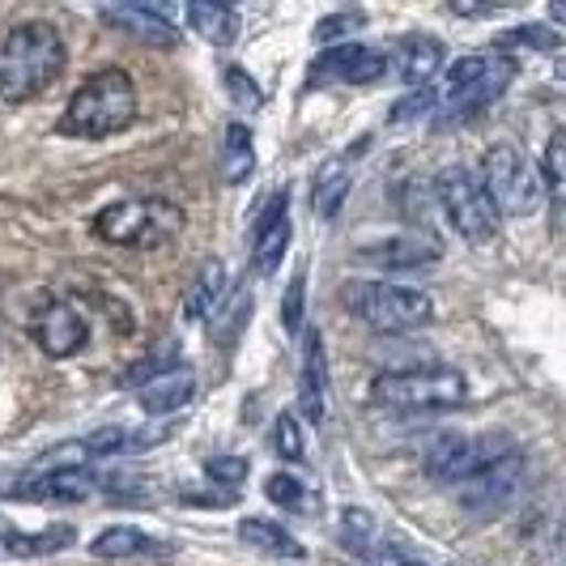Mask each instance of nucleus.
<instances>
[{"label": "nucleus", "mask_w": 566, "mask_h": 566, "mask_svg": "<svg viewBox=\"0 0 566 566\" xmlns=\"http://www.w3.org/2000/svg\"><path fill=\"white\" fill-rule=\"evenodd\" d=\"M64 39L52 22H22L0 43V98L4 103H30L43 90H52L64 73Z\"/></svg>", "instance_id": "obj_1"}, {"label": "nucleus", "mask_w": 566, "mask_h": 566, "mask_svg": "<svg viewBox=\"0 0 566 566\" xmlns=\"http://www.w3.org/2000/svg\"><path fill=\"white\" fill-rule=\"evenodd\" d=\"M137 119V85L124 69H98L94 77H85L69 107L60 115V133L64 137H82V142H98L124 133Z\"/></svg>", "instance_id": "obj_2"}, {"label": "nucleus", "mask_w": 566, "mask_h": 566, "mask_svg": "<svg viewBox=\"0 0 566 566\" xmlns=\"http://www.w3.org/2000/svg\"><path fill=\"white\" fill-rule=\"evenodd\" d=\"M340 303L358 324H367L375 333H418L434 319V298L418 285L358 277L340 285Z\"/></svg>", "instance_id": "obj_3"}, {"label": "nucleus", "mask_w": 566, "mask_h": 566, "mask_svg": "<svg viewBox=\"0 0 566 566\" xmlns=\"http://www.w3.org/2000/svg\"><path fill=\"white\" fill-rule=\"evenodd\" d=\"M469 400L464 375L452 367L388 370L370 384V405L384 413H452Z\"/></svg>", "instance_id": "obj_4"}, {"label": "nucleus", "mask_w": 566, "mask_h": 566, "mask_svg": "<svg viewBox=\"0 0 566 566\" xmlns=\"http://www.w3.org/2000/svg\"><path fill=\"white\" fill-rule=\"evenodd\" d=\"M184 230V209L170 200L145 197V200H115L94 218V234L112 248H163Z\"/></svg>", "instance_id": "obj_5"}, {"label": "nucleus", "mask_w": 566, "mask_h": 566, "mask_svg": "<svg viewBox=\"0 0 566 566\" xmlns=\"http://www.w3.org/2000/svg\"><path fill=\"white\" fill-rule=\"evenodd\" d=\"M482 188L494 200L499 218H533L545 200L537 167L528 163V154L520 145H490L482 158Z\"/></svg>", "instance_id": "obj_6"}, {"label": "nucleus", "mask_w": 566, "mask_h": 566, "mask_svg": "<svg viewBox=\"0 0 566 566\" xmlns=\"http://www.w3.org/2000/svg\"><path fill=\"white\" fill-rule=\"evenodd\" d=\"M434 200L443 205L448 222H452L455 234H460L464 243L485 248V243H494V239H499L503 218H499L494 200L485 197V188H482V179H478V175H469L464 167H448L439 179H434Z\"/></svg>", "instance_id": "obj_7"}, {"label": "nucleus", "mask_w": 566, "mask_h": 566, "mask_svg": "<svg viewBox=\"0 0 566 566\" xmlns=\"http://www.w3.org/2000/svg\"><path fill=\"white\" fill-rule=\"evenodd\" d=\"M511 448L503 439H473V434H439L434 443H426L422 469L430 482L439 485H460L469 478H478L485 464H494L499 455H507Z\"/></svg>", "instance_id": "obj_8"}, {"label": "nucleus", "mask_w": 566, "mask_h": 566, "mask_svg": "<svg viewBox=\"0 0 566 566\" xmlns=\"http://www.w3.org/2000/svg\"><path fill=\"white\" fill-rule=\"evenodd\" d=\"M520 485H524V455L507 452L499 455L494 464H485L478 478H469L455 494H460V507L469 511V515L490 520V515H499L520 494Z\"/></svg>", "instance_id": "obj_9"}, {"label": "nucleus", "mask_w": 566, "mask_h": 566, "mask_svg": "<svg viewBox=\"0 0 566 566\" xmlns=\"http://www.w3.org/2000/svg\"><path fill=\"white\" fill-rule=\"evenodd\" d=\"M30 337L48 358H73L90 340V324L69 298H43L30 312Z\"/></svg>", "instance_id": "obj_10"}, {"label": "nucleus", "mask_w": 566, "mask_h": 566, "mask_svg": "<svg viewBox=\"0 0 566 566\" xmlns=\"http://www.w3.org/2000/svg\"><path fill=\"white\" fill-rule=\"evenodd\" d=\"M384 73H388V56L384 52H375L367 43H337V48H328V52L315 56L307 85H324V82L367 85V82H379Z\"/></svg>", "instance_id": "obj_11"}, {"label": "nucleus", "mask_w": 566, "mask_h": 566, "mask_svg": "<svg viewBox=\"0 0 566 566\" xmlns=\"http://www.w3.org/2000/svg\"><path fill=\"white\" fill-rule=\"evenodd\" d=\"M354 260H363L370 269H384V273H413L426 264H439L443 260V243L430 239V234H388L379 243H363Z\"/></svg>", "instance_id": "obj_12"}, {"label": "nucleus", "mask_w": 566, "mask_h": 566, "mask_svg": "<svg viewBox=\"0 0 566 566\" xmlns=\"http://www.w3.org/2000/svg\"><path fill=\"white\" fill-rule=\"evenodd\" d=\"M98 22H107L112 30L137 39V43H149V48H175L179 43V30L170 22V9L163 4H107L98 9Z\"/></svg>", "instance_id": "obj_13"}, {"label": "nucleus", "mask_w": 566, "mask_h": 566, "mask_svg": "<svg viewBox=\"0 0 566 566\" xmlns=\"http://www.w3.org/2000/svg\"><path fill=\"white\" fill-rule=\"evenodd\" d=\"M515 82V60L511 56H494V64L485 69L482 77L473 85H464L460 94H448L439 107V124H452V119H469V115L485 112L494 98H503L507 94V85Z\"/></svg>", "instance_id": "obj_14"}, {"label": "nucleus", "mask_w": 566, "mask_h": 566, "mask_svg": "<svg viewBox=\"0 0 566 566\" xmlns=\"http://www.w3.org/2000/svg\"><path fill=\"white\" fill-rule=\"evenodd\" d=\"M443 43L439 39H430V34H405L397 48H392V56H388V69L397 73L405 85H413V90H426L430 77L443 69Z\"/></svg>", "instance_id": "obj_15"}, {"label": "nucleus", "mask_w": 566, "mask_h": 566, "mask_svg": "<svg viewBox=\"0 0 566 566\" xmlns=\"http://www.w3.org/2000/svg\"><path fill=\"white\" fill-rule=\"evenodd\" d=\"M298 409L312 426L324 422L328 413V349H324V337L319 333H307V345H303V370H298Z\"/></svg>", "instance_id": "obj_16"}, {"label": "nucleus", "mask_w": 566, "mask_h": 566, "mask_svg": "<svg viewBox=\"0 0 566 566\" xmlns=\"http://www.w3.org/2000/svg\"><path fill=\"white\" fill-rule=\"evenodd\" d=\"M98 478L85 473L77 464L69 469H52V473H34L27 482L13 485V499H34V503H77L85 494H94Z\"/></svg>", "instance_id": "obj_17"}, {"label": "nucleus", "mask_w": 566, "mask_h": 566, "mask_svg": "<svg viewBox=\"0 0 566 566\" xmlns=\"http://www.w3.org/2000/svg\"><path fill=\"white\" fill-rule=\"evenodd\" d=\"M285 248H290V209H285V192L273 197V209L264 213V222L252 239V273L255 277H269L277 273Z\"/></svg>", "instance_id": "obj_18"}, {"label": "nucleus", "mask_w": 566, "mask_h": 566, "mask_svg": "<svg viewBox=\"0 0 566 566\" xmlns=\"http://www.w3.org/2000/svg\"><path fill=\"white\" fill-rule=\"evenodd\" d=\"M222 294H227V264L222 260H205L197 269V277L184 294V315L188 319H213L222 307Z\"/></svg>", "instance_id": "obj_19"}, {"label": "nucleus", "mask_w": 566, "mask_h": 566, "mask_svg": "<svg viewBox=\"0 0 566 566\" xmlns=\"http://www.w3.org/2000/svg\"><path fill=\"white\" fill-rule=\"evenodd\" d=\"M192 397H197V379L188 367H179L163 379H154L149 388H142V409L149 418H167V413H179Z\"/></svg>", "instance_id": "obj_20"}, {"label": "nucleus", "mask_w": 566, "mask_h": 566, "mask_svg": "<svg viewBox=\"0 0 566 566\" xmlns=\"http://www.w3.org/2000/svg\"><path fill=\"white\" fill-rule=\"evenodd\" d=\"M90 554L94 558H154V554H163V541H154L133 524H112L90 541Z\"/></svg>", "instance_id": "obj_21"}, {"label": "nucleus", "mask_w": 566, "mask_h": 566, "mask_svg": "<svg viewBox=\"0 0 566 566\" xmlns=\"http://www.w3.org/2000/svg\"><path fill=\"white\" fill-rule=\"evenodd\" d=\"M184 18H188V27L197 30L205 43H213V48H227V43L239 39V13H234L230 4L197 0V4L184 9Z\"/></svg>", "instance_id": "obj_22"}, {"label": "nucleus", "mask_w": 566, "mask_h": 566, "mask_svg": "<svg viewBox=\"0 0 566 566\" xmlns=\"http://www.w3.org/2000/svg\"><path fill=\"white\" fill-rule=\"evenodd\" d=\"M239 541H243V545H252V549H260V554L290 558V563L307 558V549H303L298 541L290 537L282 524H273V520H260V515H248V520H239Z\"/></svg>", "instance_id": "obj_23"}, {"label": "nucleus", "mask_w": 566, "mask_h": 566, "mask_svg": "<svg viewBox=\"0 0 566 566\" xmlns=\"http://www.w3.org/2000/svg\"><path fill=\"white\" fill-rule=\"evenodd\" d=\"M218 167H222V179L227 184H248L255 170V149H252V133L243 124H230L227 137H222V154H218Z\"/></svg>", "instance_id": "obj_24"}, {"label": "nucleus", "mask_w": 566, "mask_h": 566, "mask_svg": "<svg viewBox=\"0 0 566 566\" xmlns=\"http://www.w3.org/2000/svg\"><path fill=\"white\" fill-rule=\"evenodd\" d=\"M77 541L73 533V524H52V528H43V533H27V537H13L4 541V554H13V558H48V554H60V549H69Z\"/></svg>", "instance_id": "obj_25"}, {"label": "nucleus", "mask_w": 566, "mask_h": 566, "mask_svg": "<svg viewBox=\"0 0 566 566\" xmlns=\"http://www.w3.org/2000/svg\"><path fill=\"white\" fill-rule=\"evenodd\" d=\"M170 370H179V340L167 337L158 349H149L145 358H137L133 367L124 370V388H149L154 379H163V375H170Z\"/></svg>", "instance_id": "obj_26"}, {"label": "nucleus", "mask_w": 566, "mask_h": 566, "mask_svg": "<svg viewBox=\"0 0 566 566\" xmlns=\"http://www.w3.org/2000/svg\"><path fill=\"white\" fill-rule=\"evenodd\" d=\"M541 184H545V197H554V205L566 209V128H558V133L549 137V145H545Z\"/></svg>", "instance_id": "obj_27"}, {"label": "nucleus", "mask_w": 566, "mask_h": 566, "mask_svg": "<svg viewBox=\"0 0 566 566\" xmlns=\"http://www.w3.org/2000/svg\"><path fill=\"white\" fill-rule=\"evenodd\" d=\"M264 499L277 503V507H290V511H303L315 503V494L303 485V478H290V473H273V478L264 482Z\"/></svg>", "instance_id": "obj_28"}, {"label": "nucleus", "mask_w": 566, "mask_h": 566, "mask_svg": "<svg viewBox=\"0 0 566 566\" xmlns=\"http://www.w3.org/2000/svg\"><path fill=\"white\" fill-rule=\"evenodd\" d=\"M563 43V34L549 27H515L507 30L503 39H499V48L507 52V48H528V52H554Z\"/></svg>", "instance_id": "obj_29"}, {"label": "nucleus", "mask_w": 566, "mask_h": 566, "mask_svg": "<svg viewBox=\"0 0 566 566\" xmlns=\"http://www.w3.org/2000/svg\"><path fill=\"white\" fill-rule=\"evenodd\" d=\"M273 448L282 460H303L307 455V443H303V422L294 418V413H282L277 422H273Z\"/></svg>", "instance_id": "obj_30"}, {"label": "nucleus", "mask_w": 566, "mask_h": 566, "mask_svg": "<svg viewBox=\"0 0 566 566\" xmlns=\"http://www.w3.org/2000/svg\"><path fill=\"white\" fill-rule=\"evenodd\" d=\"M345 192H349V170H340V175H324V179H319V188H315V213H319V218H337Z\"/></svg>", "instance_id": "obj_31"}, {"label": "nucleus", "mask_w": 566, "mask_h": 566, "mask_svg": "<svg viewBox=\"0 0 566 566\" xmlns=\"http://www.w3.org/2000/svg\"><path fill=\"white\" fill-rule=\"evenodd\" d=\"M222 82H227V90H230V98L243 107V112H255L260 103H264V94H260V85L239 69V64H227V73H222Z\"/></svg>", "instance_id": "obj_32"}, {"label": "nucleus", "mask_w": 566, "mask_h": 566, "mask_svg": "<svg viewBox=\"0 0 566 566\" xmlns=\"http://www.w3.org/2000/svg\"><path fill=\"white\" fill-rule=\"evenodd\" d=\"M205 473H209V482L227 485V490H239L243 478H248V460H243V455H213V460L205 464Z\"/></svg>", "instance_id": "obj_33"}, {"label": "nucleus", "mask_w": 566, "mask_h": 566, "mask_svg": "<svg viewBox=\"0 0 566 566\" xmlns=\"http://www.w3.org/2000/svg\"><path fill=\"white\" fill-rule=\"evenodd\" d=\"M303 303H307V273H294V282L282 298V324L285 333H298L303 328Z\"/></svg>", "instance_id": "obj_34"}, {"label": "nucleus", "mask_w": 566, "mask_h": 566, "mask_svg": "<svg viewBox=\"0 0 566 566\" xmlns=\"http://www.w3.org/2000/svg\"><path fill=\"white\" fill-rule=\"evenodd\" d=\"M434 103H443V94L434 90V85H426V90H418L413 98H405L400 107H392V124H400V119H413V115H422V112H430Z\"/></svg>", "instance_id": "obj_35"}, {"label": "nucleus", "mask_w": 566, "mask_h": 566, "mask_svg": "<svg viewBox=\"0 0 566 566\" xmlns=\"http://www.w3.org/2000/svg\"><path fill=\"white\" fill-rule=\"evenodd\" d=\"M384 554L392 558V566H430V563L422 558V554H413V549H405V545H388Z\"/></svg>", "instance_id": "obj_36"}, {"label": "nucleus", "mask_w": 566, "mask_h": 566, "mask_svg": "<svg viewBox=\"0 0 566 566\" xmlns=\"http://www.w3.org/2000/svg\"><path fill=\"white\" fill-rule=\"evenodd\" d=\"M549 18H554L558 27H566V0H554V4H549Z\"/></svg>", "instance_id": "obj_37"}, {"label": "nucleus", "mask_w": 566, "mask_h": 566, "mask_svg": "<svg viewBox=\"0 0 566 566\" xmlns=\"http://www.w3.org/2000/svg\"><path fill=\"white\" fill-rule=\"evenodd\" d=\"M9 537H13V528H9V520L0 515V541H9Z\"/></svg>", "instance_id": "obj_38"}, {"label": "nucleus", "mask_w": 566, "mask_h": 566, "mask_svg": "<svg viewBox=\"0 0 566 566\" xmlns=\"http://www.w3.org/2000/svg\"><path fill=\"white\" fill-rule=\"evenodd\" d=\"M558 69H563V77H566V60H563V64H558Z\"/></svg>", "instance_id": "obj_39"}]
</instances>
